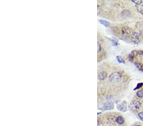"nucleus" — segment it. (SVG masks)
Returning <instances> with one entry per match:
<instances>
[{
  "label": "nucleus",
  "mask_w": 143,
  "mask_h": 126,
  "mask_svg": "<svg viewBox=\"0 0 143 126\" xmlns=\"http://www.w3.org/2000/svg\"><path fill=\"white\" fill-rule=\"evenodd\" d=\"M114 108V105L111 102H109V103H106L105 105H104V110H112Z\"/></svg>",
  "instance_id": "nucleus-5"
},
{
  "label": "nucleus",
  "mask_w": 143,
  "mask_h": 126,
  "mask_svg": "<svg viewBox=\"0 0 143 126\" xmlns=\"http://www.w3.org/2000/svg\"><path fill=\"white\" fill-rule=\"evenodd\" d=\"M138 68H139L140 69L143 71V65H139L138 66Z\"/></svg>",
  "instance_id": "nucleus-13"
},
{
  "label": "nucleus",
  "mask_w": 143,
  "mask_h": 126,
  "mask_svg": "<svg viewBox=\"0 0 143 126\" xmlns=\"http://www.w3.org/2000/svg\"><path fill=\"white\" fill-rule=\"evenodd\" d=\"M122 78V75L120 72L118 71H114L111 74L109 77V82H112V83H116L118 82Z\"/></svg>",
  "instance_id": "nucleus-2"
},
{
  "label": "nucleus",
  "mask_w": 143,
  "mask_h": 126,
  "mask_svg": "<svg viewBox=\"0 0 143 126\" xmlns=\"http://www.w3.org/2000/svg\"><path fill=\"white\" fill-rule=\"evenodd\" d=\"M117 107L118 109L120 111H124V112L127 111V107H126V103H125V102H124V103H123L122 104H121V105H118Z\"/></svg>",
  "instance_id": "nucleus-4"
},
{
  "label": "nucleus",
  "mask_w": 143,
  "mask_h": 126,
  "mask_svg": "<svg viewBox=\"0 0 143 126\" xmlns=\"http://www.w3.org/2000/svg\"><path fill=\"white\" fill-rule=\"evenodd\" d=\"M122 34L125 37L129 38L133 43H137L139 42V34L134 32L132 29H130L128 27H125L122 29Z\"/></svg>",
  "instance_id": "nucleus-1"
},
{
  "label": "nucleus",
  "mask_w": 143,
  "mask_h": 126,
  "mask_svg": "<svg viewBox=\"0 0 143 126\" xmlns=\"http://www.w3.org/2000/svg\"><path fill=\"white\" fill-rule=\"evenodd\" d=\"M137 96L139 97H143V89L139 90L137 92Z\"/></svg>",
  "instance_id": "nucleus-8"
},
{
  "label": "nucleus",
  "mask_w": 143,
  "mask_h": 126,
  "mask_svg": "<svg viewBox=\"0 0 143 126\" xmlns=\"http://www.w3.org/2000/svg\"><path fill=\"white\" fill-rule=\"evenodd\" d=\"M107 77V73L105 71H101L98 74V78L99 80H104Z\"/></svg>",
  "instance_id": "nucleus-6"
},
{
  "label": "nucleus",
  "mask_w": 143,
  "mask_h": 126,
  "mask_svg": "<svg viewBox=\"0 0 143 126\" xmlns=\"http://www.w3.org/2000/svg\"><path fill=\"white\" fill-rule=\"evenodd\" d=\"M116 59H117L118 61L119 62H120V63H124V60L122 59L120 56H117V57H116Z\"/></svg>",
  "instance_id": "nucleus-11"
},
{
  "label": "nucleus",
  "mask_w": 143,
  "mask_h": 126,
  "mask_svg": "<svg viewBox=\"0 0 143 126\" xmlns=\"http://www.w3.org/2000/svg\"><path fill=\"white\" fill-rule=\"evenodd\" d=\"M138 116H139V118L140 120H141L142 121H143V111L139 113Z\"/></svg>",
  "instance_id": "nucleus-12"
},
{
  "label": "nucleus",
  "mask_w": 143,
  "mask_h": 126,
  "mask_svg": "<svg viewBox=\"0 0 143 126\" xmlns=\"http://www.w3.org/2000/svg\"><path fill=\"white\" fill-rule=\"evenodd\" d=\"M116 123H118V124L122 125L124 124L125 120H124V118H123L122 116H118V117H116Z\"/></svg>",
  "instance_id": "nucleus-7"
},
{
  "label": "nucleus",
  "mask_w": 143,
  "mask_h": 126,
  "mask_svg": "<svg viewBox=\"0 0 143 126\" xmlns=\"http://www.w3.org/2000/svg\"><path fill=\"white\" fill-rule=\"evenodd\" d=\"M100 22L102 24H103L104 26H105L107 27L108 26H109V23L107 22V21H105V20H100Z\"/></svg>",
  "instance_id": "nucleus-10"
},
{
  "label": "nucleus",
  "mask_w": 143,
  "mask_h": 126,
  "mask_svg": "<svg viewBox=\"0 0 143 126\" xmlns=\"http://www.w3.org/2000/svg\"><path fill=\"white\" fill-rule=\"evenodd\" d=\"M143 85V84H140L139 85H137V87H136V88H135V89H137V88H140V87H141V86H142V85Z\"/></svg>",
  "instance_id": "nucleus-15"
},
{
  "label": "nucleus",
  "mask_w": 143,
  "mask_h": 126,
  "mask_svg": "<svg viewBox=\"0 0 143 126\" xmlns=\"http://www.w3.org/2000/svg\"><path fill=\"white\" fill-rule=\"evenodd\" d=\"M139 7H138V11H139L140 13H142L143 15V5H138Z\"/></svg>",
  "instance_id": "nucleus-9"
},
{
  "label": "nucleus",
  "mask_w": 143,
  "mask_h": 126,
  "mask_svg": "<svg viewBox=\"0 0 143 126\" xmlns=\"http://www.w3.org/2000/svg\"><path fill=\"white\" fill-rule=\"evenodd\" d=\"M132 106H133V108L135 109V110H139L141 107V104L139 101H134L132 103Z\"/></svg>",
  "instance_id": "nucleus-3"
},
{
  "label": "nucleus",
  "mask_w": 143,
  "mask_h": 126,
  "mask_svg": "<svg viewBox=\"0 0 143 126\" xmlns=\"http://www.w3.org/2000/svg\"></svg>",
  "instance_id": "nucleus-16"
},
{
  "label": "nucleus",
  "mask_w": 143,
  "mask_h": 126,
  "mask_svg": "<svg viewBox=\"0 0 143 126\" xmlns=\"http://www.w3.org/2000/svg\"><path fill=\"white\" fill-rule=\"evenodd\" d=\"M98 48H98V52H100L101 50V47L99 43H98Z\"/></svg>",
  "instance_id": "nucleus-14"
}]
</instances>
